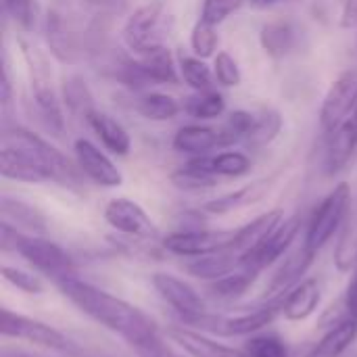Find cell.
I'll use <instances>...</instances> for the list:
<instances>
[{
	"label": "cell",
	"instance_id": "44dd1931",
	"mask_svg": "<svg viewBox=\"0 0 357 357\" xmlns=\"http://www.w3.org/2000/svg\"><path fill=\"white\" fill-rule=\"evenodd\" d=\"M357 341V322L343 318L331 326V331L310 349L305 357H341Z\"/></svg>",
	"mask_w": 357,
	"mask_h": 357
},
{
	"label": "cell",
	"instance_id": "f546056e",
	"mask_svg": "<svg viewBox=\"0 0 357 357\" xmlns=\"http://www.w3.org/2000/svg\"><path fill=\"white\" fill-rule=\"evenodd\" d=\"M63 100H65L71 115L84 117L86 121L96 111L92 92H90V88L86 86V82L79 75H69V77L63 79Z\"/></svg>",
	"mask_w": 357,
	"mask_h": 357
},
{
	"label": "cell",
	"instance_id": "bcb514c9",
	"mask_svg": "<svg viewBox=\"0 0 357 357\" xmlns=\"http://www.w3.org/2000/svg\"><path fill=\"white\" fill-rule=\"evenodd\" d=\"M341 27L345 29L357 27V0H345L341 10Z\"/></svg>",
	"mask_w": 357,
	"mask_h": 357
},
{
	"label": "cell",
	"instance_id": "d6a6232c",
	"mask_svg": "<svg viewBox=\"0 0 357 357\" xmlns=\"http://www.w3.org/2000/svg\"><path fill=\"white\" fill-rule=\"evenodd\" d=\"M199 159L218 178L220 176H224V178H241L251 169V159L241 151H224V153H218L213 157L203 155Z\"/></svg>",
	"mask_w": 357,
	"mask_h": 357
},
{
	"label": "cell",
	"instance_id": "6da1fadb",
	"mask_svg": "<svg viewBox=\"0 0 357 357\" xmlns=\"http://www.w3.org/2000/svg\"><path fill=\"white\" fill-rule=\"evenodd\" d=\"M59 291L84 316H88L109 333L121 337L136 351L161 339L159 326L149 314L105 289H98L82 278H71L59 284Z\"/></svg>",
	"mask_w": 357,
	"mask_h": 357
},
{
	"label": "cell",
	"instance_id": "681fc988",
	"mask_svg": "<svg viewBox=\"0 0 357 357\" xmlns=\"http://www.w3.org/2000/svg\"><path fill=\"white\" fill-rule=\"evenodd\" d=\"M274 0H251V4H255V6H268V4H272Z\"/></svg>",
	"mask_w": 357,
	"mask_h": 357
},
{
	"label": "cell",
	"instance_id": "4dcf8cb0",
	"mask_svg": "<svg viewBox=\"0 0 357 357\" xmlns=\"http://www.w3.org/2000/svg\"><path fill=\"white\" fill-rule=\"evenodd\" d=\"M172 182L176 188L180 190H205V188H213L218 184V176H213L199 157H192L186 165L178 167L172 174Z\"/></svg>",
	"mask_w": 357,
	"mask_h": 357
},
{
	"label": "cell",
	"instance_id": "ffe728a7",
	"mask_svg": "<svg viewBox=\"0 0 357 357\" xmlns=\"http://www.w3.org/2000/svg\"><path fill=\"white\" fill-rule=\"evenodd\" d=\"M0 174L6 180L25 182V184L50 182L48 174L36 161H31L27 155L8 146H0Z\"/></svg>",
	"mask_w": 357,
	"mask_h": 357
},
{
	"label": "cell",
	"instance_id": "d4e9b609",
	"mask_svg": "<svg viewBox=\"0 0 357 357\" xmlns=\"http://www.w3.org/2000/svg\"><path fill=\"white\" fill-rule=\"evenodd\" d=\"M90 128L94 130V134L100 138V142L105 144L107 151H111L113 155H128L130 149H132V140H130V134L126 132V128L115 121L111 115L107 113H98L94 111L88 119Z\"/></svg>",
	"mask_w": 357,
	"mask_h": 357
},
{
	"label": "cell",
	"instance_id": "60d3db41",
	"mask_svg": "<svg viewBox=\"0 0 357 357\" xmlns=\"http://www.w3.org/2000/svg\"><path fill=\"white\" fill-rule=\"evenodd\" d=\"M4 13L23 31H31L36 25V2L33 0H4Z\"/></svg>",
	"mask_w": 357,
	"mask_h": 357
},
{
	"label": "cell",
	"instance_id": "cb8c5ba5",
	"mask_svg": "<svg viewBox=\"0 0 357 357\" xmlns=\"http://www.w3.org/2000/svg\"><path fill=\"white\" fill-rule=\"evenodd\" d=\"M172 144L178 153L203 157V155H209V151L220 146V136H218V130L207 128V126H184L178 130Z\"/></svg>",
	"mask_w": 357,
	"mask_h": 357
},
{
	"label": "cell",
	"instance_id": "d6986e66",
	"mask_svg": "<svg viewBox=\"0 0 357 357\" xmlns=\"http://www.w3.org/2000/svg\"><path fill=\"white\" fill-rule=\"evenodd\" d=\"M0 213H2V222L10 224L19 232L36 234V236H42L46 232L44 213L38 207H33L21 199H13V197L4 195L0 201Z\"/></svg>",
	"mask_w": 357,
	"mask_h": 357
},
{
	"label": "cell",
	"instance_id": "3957f363",
	"mask_svg": "<svg viewBox=\"0 0 357 357\" xmlns=\"http://www.w3.org/2000/svg\"><path fill=\"white\" fill-rule=\"evenodd\" d=\"M0 146L15 149L23 155H27L31 161H36L50 178V182L61 184L73 192H82V169L75 167L59 149L50 146L44 138L38 134L19 128V126H4L0 136Z\"/></svg>",
	"mask_w": 357,
	"mask_h": 357
},
{
	"label": "cell",
	"instance_id": "7dc6e473",
	"mask_svg": "<svg viewBox=\"0 0 357 357\" xmlns=\"http://www.w3.org/2000/svg\"><path fill=\"white\" fill-rule=\"evenodd\" d=\"M10 96H13V88H10V77H8V65H6V56H4V67H2V84H0V102L2 109H6L10 105Z\"/></svg>",
	"mask_w": 357,
	"mask_h": 357
},
{
	"label": "cell",
	"instance_id": "4fadbf2b",
	"mask_svg": "<svg viewBox=\"0 0 357 357\" xmlns=\"http://www.w3.org/2000/svg\"><path fill=\"white\" fill-rule=\"evenodd\" d=\"M316 253L310 251L303 241L299 247H293L284 257L280 268L274 272L268 289H266V297L268 299H282L287 293H291L299 282H303V276L310 272V268L316 261Z\"/></svg>",
	"mask_w": 357,
	"mask_h": 357
},
{
	"label": "cell",
	"instance_id": "8992f818",
	"mask_svg": "<svg viewBox=\"0 0 357 357\" xmlns=\"http://www.w3.org/2000/svg\"><path fill=\"white\" fill-rule=\"evenodd\" d=\"M0 333L4 339L27 341L31 345L44 347L50 351H59L67 357H82L79 347L71 339H67L61 331H56L54 326H50L42 320L27 318V316L15 314L10 310H2Z\"/></svg>",
	"mask_w": 357,
	"mask_h": 357
},
{
	"label": "cell",
	"instance_id": "30bf717a",
	"mask_svg": "<svg viewBox=\"0 0 357 357\" xmlns=\"http://www.w3.org/2000/svg\"><path fill=\"white\" fill-rule=\"evenodd\" d=\"M151 282H153V289L157 291V295L174 310V314L178 316L180 322L192 320L207 312L205 299L186 280H182L169 272H155Z\"/></svg>",
	"mask_w": 357,
	"mask_h": 357
},
{
	"label": "cell",
	"instance_id": "5b68a950",
	"mask_svg": "<svg viewBox=\"0 0 357 357\" xmlns=\"http://www.w3.org/2000/svg\"><path fill=\"white\" fill-rule=\"evenodd\" d=\"M349 211H351V190L345 182H341L324 197V201L312 213V220L303 236V245L318 255L333 241V236L341 232Z\"/></svg>",
	"mask_w": 357,
	"mask_h": 357
},
{
	"label": "cell",
	"instance_id": "b9f144b4",
	"mask_svg": "<svg viewBox=\"0 0 357 357\" xmlns=\"http://www.w3.org/2000/svg\"><path fill=\"white\" fill-rule=\"evenodd\" d=\"M213 73H215V79L226 88L241 86V82H243V73L238 69V63L228 52H218L215 63H213Z\"/></svg>",
	"mask_w": 357,
	"mask_h": 357
},
{
	"label": "cell",
	"instance_id": "f35d334b",
	"mask_svg": "<svg viewBox=\"0 0 357 357\" xmlns=\"http://www.w3.org/2000/svg\"><path fill=\"white\" fill-rule=\"evenodd\" d=\"M2 278L10 287H15L17 291L25 293V295H42L44 293V280L36 272H27V270L13 268V266H2Z\"/></svg>",
	"mask_w": 357,
	"mask_h": 357
},
{
	"label": "cell",
	"instance_id": "8d00e7d4",
	"mask_svg": "<svg viewBox=\"0 0 357 357\" xmlns=\"http://www.w3.org/2000/svg\"><path fill=\"white\" fill-rule=\"evenodd\" d=\"M243 349L249 357H295L291 347L276 335H253Z\"/></svg>",
	"mask_w": 357,
	"mask_h": 357
},
{
	"label": "cell",
	"instance_id": "277c9868",
	"mask_svg": "<svg viewBox=\"0 0 357 357\" xmlns=\"http://www.w3.org/2000/svg\"><path fill=\"white\" fill-rule=\"evenodd\" d=\"M23 59L27 63L29 79H31V105L36 119L54 136H61L65 130V119L61 111V102L52 88V69L48 63V56L29 40H19Z\"/></svg>",
	"mask_w": 357,
	"mask_h": 357
},
{
	"label": "cell",
	"instance_id": "e575fe53",
	"mask_svg": "<svg viewBox=\"0 0 357 357\" xmlns=\"http://www.w3.org/2000/svg\"><path fill=\"white\" fill-rule=\"evenodd\" d=\"M224 109H226V100L215 90L197 92L184 105V111L190 117H197V119H215V117H220L224 113Z\"/></svg>",
	"mask_w": 357,
	"mask_h": 357
},
{
	"label": "cell",
	"instance_id": "2e32d148",
	"mask_svg": "<svg viewBox=\"0 0 357 357\" xmlns=\"http://www.w3.org/2000/svg\"><path fill=\"white\" fill-rule=\"evenodd\" d=\"M167 337L188 357H249L245 354V349H234L230 345L220 343L215 337L207 333H201L182 324L167 328Z\"/></svg>",
	"mask_w": 357,
	"mask_h": 357
},
{
	"label": "cell",
	"instance_id": "5bb4252c",
	"mask_svg": "<svg viewBox=\"0 0 357 357\" xmlns=\"http://www.w3.org/2000/svg\"><path fill=\"white\" fill-rule=\"evenodd\" d=\"M73 151H75L77 167L90 182L102 188H117L123 184V176L117 169V165L90 140L77 138L73 144Z\"/></svg>",
	"mask_w": 357,
	"mask_h": 357
},
{
	"label": "cell",
	"instance_id": "7c38bea8",
	"mask_svg": "<svg viewBox=\"0 0 357 357\" xmlns=\"http://www.w3.org/2000/svg\"><path fill=\"white\" fill-rule=\"evenodd\" d=\"M299 230H301L299 215L284 218L282 224L259 247H255L253 251H249L247 255L241 257V266L251 268L255 272H261V270L270 268L272 264H276L278 259H282L293 249V243L297 241Z\"/></svg>",
	"mask_w": 357,
	"mask_h": 357
},
{
	"label": "cell",
	"instance_id": "c3c4849f",
	"mask_svg": "<svg viewBox=\"0 0 357 357\" xmlns=\"http://www.w3.org/2000/svg\"><path fill=\"white\" fill-rule=\"evenodd\" d=\"M0 357H44V356H33V354H27V351H21V349H15V347H2Z\"/></svg>",
	"mask_w": 357,
	"mask_h": 357
},
{
	"label": "cell",
	"instance_id": "1f68e13d",
	"mask_svg": "<svg viewBox=\"0 0 357 357\" xmlns=\"http://www.w3.org/2000/svg\"><path fill=\"white\" fill-rule=\"evenodd\" d=\"M280 130H282L280 113L274 109H261L259 113H255L253 126L243 142L251 149H261V146H268L280 134Z\"/></svg>",
	"mask_w": 357,
	"mask_h": 357
},
{
	"label": "cell",
	"instance_id": "603a6c76",
	"mask_svg": "<svg viewBox=\"0 0 357 357\" xmlns=\"http://www.w3.org/2000/svg\"><path fill=\"white\" fill-rule=\"evenodd\" d=\"M270 182L272 180H257L253 184H247L234 192H228L224 197H218L213 201H207L203 205V211L209 213V215H224V213H230V211H236L241 207H247V205H253L257 203L270 188Z\"/></svg>",
	"mask_w": 357,
	"mask_h": 357
},
{
	"label": "cell",
	"instance_id": "484cf974",
	"mask_svg": "<svg viewBox=\"0 0 357 357\" xmlns=\"http://www.w3.org/2000/svg\"><path fill=\"white\" fill-rule=\"evenodd\" d=\"M257 276H259V272H255L251 268H245V266H238L228 276H224V278H220L215 282H209L207 284V293L213 299H218V301H226V303L238 301L255 284Z\"/></svg>",
	"mask_w": 357,
	"mask_h": 357
},
{
	"label": "cell",
	"instance_id": "ee69618b",
	"mask_svg": "<svg viewBox=\"0 0 357 357\" xmlns=\"http://www.w3.org/2000/svg\"><path fill=\"white\" fill-rule=\"evenodd\" d=\"M136 354H138V357H184V356H180L176 349H172L163 339L155 341V343H153V345H149V347L138 349Z\"/></svg>",
	"mask_w": 357,
	"mask_h": 357
},
{
	"label": "cell",
	"instance_id": "8fae6325",
	"mask_svg": "<svg viewBox=\"0 0 357 357\" xmlns=\"http://www.w3.org/2000/svg\"><path fill=\"white\" fill-rule=\"evenodd\" d=\"M357 109V69L343 71L333 86L328 88L322 109H320V126L322 132L328 134L337 126H341L347 117H351Z\"/></svg>",
	"mask_w": 357,
	"mask_h": 357
},
{
	"label": "cell",
	"instance_id": "836d02e7",
	"mask_svg": "<svg viewBox=\"0 0 357 357\" xmlns=\"http://www.w3.org/2000/svg\"><path fill=\"white\" fill-rule=\"evenodd\" d=\"M136 109L144 119H151V121H167V119H174L180 113L178 100L174 96H169V94H163V92L144 94L138 100Z\"/></svg>",
	"mask_w": 357,
	"mask_h": 357
},
{
	"label": "cell",
	"instance_id": "4316f807",
	"mask_svg": "<svg viewBox=\"0 0 357 357\" xmlns=\"http://www.w3.org/2000/svg\"><path fill=\"white\" fill-rule=\"evenodd\" d=\"M259 44L270 56L282 59L297 46V29L291 21H270L259 31Z\"/></svg>",
	"mask_w": 357,
	"mask_h": 357
},
{
	"label": "cell",
	"instance_id": "e0dca14e",
	"mask_svg": "<svg viewBox=\"0 0 357 357\" xmlns=\"http://www.w3.org/2000/svg\"><path fill=\"white\" fill-rule=\"evenodd\" d=\"M284 220V213L280 209H272L268 213L257 215L255 220H251L249 224L236 228L234 234V243H232V253L238 255V259L243 255H247L249 251H253L255 247H259Z\"/></svg>",
	"mask_w": 357,
	"mask_h": 357
},
{
	"label": "cell",
	"instance_id": "d590c367",
	"mask_svg": "<svg viewBox=\"0 0 357 357\" xmlns=\"http://www.w3.org/2000/svg\"><path fill=\"white\" fill-rule=\"evenodd\" d=\"M180 73L184 82L195 88L197 92L213 90V77L215 73L201 61V56H184L180 61Z\"/></svg>",
	"mask_w": 357,
	"mask_h": 357
},
{
	"label": "cell",
	"instance_id": "74e56055",
	"mask_svg": "<svg viewBox=\"0 0 357 357\" xmlns=\"http://www.w3.org/2000/svg\"><path fill=\"white\" fill-rule=\"evenodd\" d=\"M253 119H255V113H249V111H234V113H230L226 123L218 130L220 146H230L234 142L245 140V136L249 134V130L253 126Z\"/></svg>",
	"mask_w": 357,
	"mask_h": 357
},
{
	"label": "cell",
	"instance_id": "ab89813d",
	"mask_svg": "<svg viewBox=\"0 0 357 357\" xmlns=\"http://www.w3.org/2000/svg\"><path fill=\"white\" fill-rule=\"evenodd\" d=\"M218 42H220V38H218L215 25L207 23L205 19H199L190 33V46H192L195 54L201 59L211 56L218 48Z\"/></svg>",
	"mask_w": 357,
	"mask_h": 357
},
{
	"label": "cell",
	"instance_id": "ba28073f",
	"mask_svg": "<svg viewBox=\"0 0 357 357\" xmlns=\"http://www.w3.org/2000/svg\"><path fill=\"white\" fill-rule=\"evenodd\" d=\"M234 234L236 230H205V228L178 230L167 234L161 241V247L172 255L195 259V257L230 251L234 243Z\"/></svg>",
	"mask_w": 357,
	"mask_h": 357
},
{
	"label": "cell",
	"instance_id": "ac0fdd59",
	"mask_svg": "<svg viewBox=\"0 0 357 357\" xmlns=\"http://www.w3.org/2000/svg\"><path fill=\"white\" fill-rule=\"evenodd\" d=\"M322 301V291L316 278H307L299 282L291 293L282 299V316L289 322H305L312 318Z\"/></svg>",
	"mask_w": 357,
	"mask_h": 357
},
{
	"label": "cell",
	"instance_id": "7bdbcfd3",
	"mask_svg": "<svg viewBox=\"0 0 357 357\" xmlns=\"http://www.w3.org/2000/svg\"><path fill=\"white\" fill-rule=\"evenodd\" d=\"M241 4H243V0H205V2H203L201 19H205V21L211 23V25H220V23L226 21Z\"/></svg>",
	"mask_w": 357,
	"mask_h": 357
},
{
	"label": "cell",
	"instance_id": "9c48e42d",
	"mask_svg": "<svg viewBox=\"0 0 357 357\" xmlns=\"http://www.w3.org/2000/svg\"><path fill=\"white\" fill-rule=\"evenodd\" d=\"M105 222L126 238L155 241L159 236L151 215L132 199H111L105 207Z\"/></svg>",
	"mask_w": 357,
	"mask_h": 357
},
{
	"label": "cell",
	"instance_id": "f6af8a7d",
	"mask_svg": "<svg viewBox=\"0 0 357 357\" xmlns=\"http://www.w3.org/2000/svg\"><path fill=\"white\" fill-rule=\"evenodd\" d=\"M345 314L347 318L357 322V266L354 268V278L349 280L345 291Z\"/></svg>",
	"mask_w": 357,
	"mask_h": 357
},
{
	"label": "cell",
	"instance_id": "83f0119b",
	"mask_svg": "<svg viewBox=\"0 0 357 357\" xmlns=\"http://www.w3.org/2000/svg\"><path fill=\"white\" fill-rule=\"evenodd\" d=\"M335 266L339 272H351L357 266V199L354 211H349L341 236L335 249Z\"/></svg>",
	"mask_w": 357,
	"mask_h": 357
},
{
	"label": "cell",
	"instance_id": "52a82bcc",
	"mask_svg": "<svg viewBox=\"0 0 357 357\" xmlns=\"http://www.w3.org/2000/svg\"><path fill=\"white\" fill-rule=\"evenodd\" d=\"M163 21L165 6L161 0H151L138 6L126 21L121 29L123 44L138 56L159 50L163 44Z\"/></svg>",
	"mask_w": 357,
	"mask_h": 357
},
{
	"label": "cell",
	"instance_id": "9a60e30c",
	"mask_svg": "<svg viewBox=\"0 0 357 357\" xmlns=\"http://www.w3.org/2000/svg\"><path fill=\"white\" fill-rule=\"evenodd\" d=\"M324 172L335 176L347 167L357 151V109L333 132L324 134Z\"/></svg>",
	"mask_w": 357,
	"mask_h": 357
},
{
	"label": "cell",
	"instance_id": "7402d4cb",
	"mask_svg": "<svg viewBox=\"0 0 357 357\" xmlns=\"http://www.w3.org/2000/svg\"><path fill=\"white\" fill-rule=\"evenodd\" d=\"M241 266V259L236 253L232 251H222V253H213V255H205V257H195L188 259L186 264V272L203 282H215L224 276H228L230 272H234Z\"/></svg>",
	"mask_w": 357,
	"mask_h": 357
},
{
	"label": "cell",
	"instance_id": "f1b7e54d",
	"mask_svg": "<svg viewBox=\"0 0 357 357\" xmlns=\"http://www.w3.org/2000/svg\"><path fill=\"white\" fill-rule=\"evenodd\" d=\"M138 61L151 84H178V67L167 46H161L159 50L144 54Z\"/></svg>",
	"mask_w": 357,
	"mask_h": 357
},
{
	"label": "cell",
	"instance_id": "7a4b0ae2",
	"mask_svg": "<svg viewBox=\"0 0 357 357\" xmlns=\"http://www.w3.org/2000/svg\"><path fill=\"white\" fill-rule=\"evenodd\" d=\"M0 249L4 253L21 255L40 276H46L56 287L71 278H77L75 261L61 245L44 236L19 232L6 222L0 224Z\"/></svg>",
	"mask_w": 357,
	"mask_h": 357
}]
</instances>
